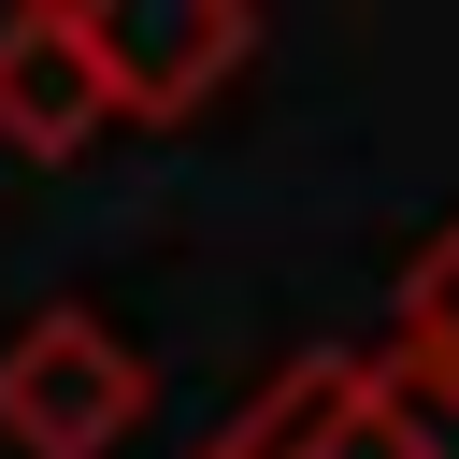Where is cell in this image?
Returning a JSON list of instances; mask_svg holds the SVG:
<instances>
[{
    "label": "cell",
    "instance_id": "1",
    "mask_svg": "<svg viewBox=\"0 0 459 459\" xmlns=\"http://www.w3.org/2000/svg\"><path fill=\"white\" fill-rule=\"evenodd\" d=\"M143 430V359L100 301H43L0 344V445L14 459H115Z\"/></svg>",
    "mask_w": 459,
    "mask_h": 459
},
{
    "label": "cell",
    "instance_id": "2",
    "mask_svg": "<svg viewBox=\"0 0 459 459\" xmlns=\"http://www.w3.org/2000/svg\"><path fill=\"white\" fill-rule=\"evenodd\" d=\"M86 29H100V72H115V129H172L215 86H244V57H258L244 0H100Z\"/></svg>",
    "mask_w": 459,
    "mask_h": 459
},
{
    "label": "cell",
    "instance_id": "3",
    "mask_svg": "<svg viewBox=\"0 0 459 459\" xmlns=\"http://www.w3.org/2000/svg\"><path fill=\"white\" fill-rule=\"evenodd\" d=\"M100 129H115V72H100L86 0H14L0 14V143L14 158H86Z\"/></svg>",
    "mask_w": 459,
    "mask_h": 459
},
{
    "label": "cell",
    "instance_id": "4",
    "mask_svg": "<svg viewBox=\"0 0 459 459\" xmlns=\"http://www.w3.org/2000/svg\"><path fill=\"white\" fill-rule=\"evenodd\" d=\"M359 387H373V359H287L273 387H244V402H230V430H215L201 459H316V445H330V416H344Z\"/></svg>",
    "mask_w": 459,
    "mask_h": 459
},
{
    "label": "cell",
    "instance_id": "5",
    "mask_svg": "<svg viewBox=\"0 0 459 459\" xmlns=\"http://www.w3.org/2000/svg\"><path fill=\"white\" fill-rule=\"evenodd\" d=\"M387 373H402L416 402H445V416H459V215L402 258V344H387Z\"/></svg>",
    "mask_w": 459,
    "mask_h": 459
},
{
    "label": "cell",
    "instance_id": "6",
    "mask_svg": "<svg viewBox=\"0 0 459 459\" xmlns=\"http://www.w3.org/2000/svg\"><path fill=\"white\" fill-rule=\"evenodd\" d=\"M316 459H445V402H416V387L373 359V387L330 416V445H316Z\"/></svg>",
    "mask_w": 459,
    "mask_h": 459
},
{
    "label": "cell",
    "instance_id": "7",
    "mask_svg": "<svg viewBox=\"0 0 459 459\" xmlns=\"http://www.w3.org/2000/svg\"><path fill=\"white\" fill-rule=\"evenodd\" d=\"M445 459H459V416H445Z\"/></svg>",
    "mask_w": 459,
    "mask_h": 459
}]
</instances>
